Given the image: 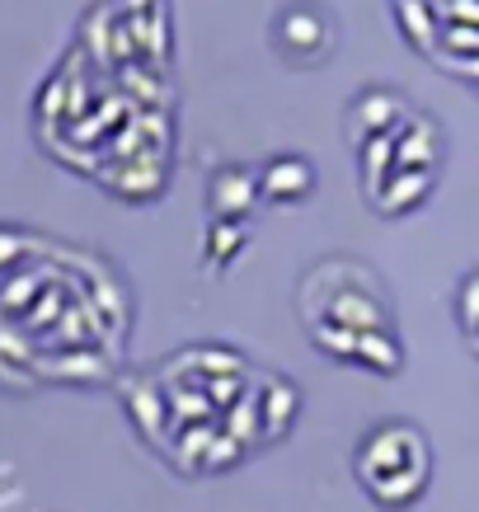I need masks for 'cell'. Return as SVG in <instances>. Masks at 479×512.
Masks as SVG:
<instances>
[{"instance_id": "obj_4", "label": "cell", "mask_w": 479, "mask_h": 512, "mask_svg": "<svg viewBox=\"0 0 479 512\" xmlns=\"http://www.w3.org/2000/svg\"><path fill=\"white\" fill-rule=\"evenodd\" d=\"M259 198H263L259 174H254V170H240V165H231V170H221L217 179H212L207 207H212V217H217V221H245L249 207H254Z\"/></svg>"}, {"instance_id": "obj_3", "label": "cell", "mask_w": 479, "mask_h": 512, "mask_svg": "<svg viewBox=\"0 0 479 512\" xmlns=\"http://www.w3.org/2000/svg\"><path fill=\"white\" fill-rule=\"evenodd\" d=\"M259 188H263V198L282 202V207L306 202L315 193V165L306 156H273L259 170Z\"/></svg>"}, {"instance_id": "obj_2", "label": "cell", "mask_w": 479, "mask_h": 512, "mask_svg": "<svg viewBox=\"0 0 479 512\" xmlns=\"http://www.w3.org/2000/svg\"><path fill=\"white\" fill-rule=\"evenodd\" d=\"M273 47H278V57L287 66H320L334 57V47H339V24L329 15L325 5H315V0H292V5H282L278 19H273Z\"/></svg>"}, {"instance_id": "obj_1", "label": "cell", "mask_w": 479, "mask_h": 512, "mask_svg": "<svg viewBox=\"0 0 479 512\" xmlns=\"http://www.w3.org/2000/svg\"><path fill=\"white\" fill-rule=\"evenodd\" d=\"M353 480L381 512H404L428 494L433 447L428 433L409 419L371 423L353 447Z\"/></svg>"}]
</instances>
